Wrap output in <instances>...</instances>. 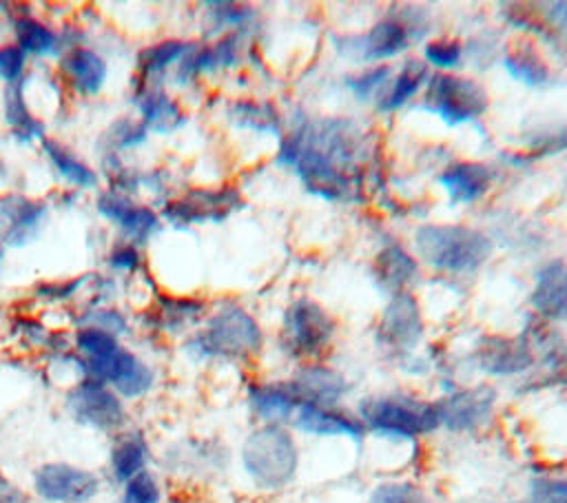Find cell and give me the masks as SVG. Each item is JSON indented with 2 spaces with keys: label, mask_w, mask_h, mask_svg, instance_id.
Here are the masks:
<instances>
[{
  "label": "cell",
  "mask_w": 567,
  "mask_h": 503,
  "mask_svg": "<svg viewBox=\"0 0 567 503\" xmlns=\"http://www.w3.org/2000/svg\"><path fill=\"white\" fill-rule=\"evenodd\" d=\"M532 306L547 319L567 317V261L554 259L538 270L532 290Z\"/></svg>",
  "instance_id": "obj_19"
},
{
  "label": "cell",
  "mask_w": 567,
  "mask_h": 503,
  "mask_svg": "<svg viewBox=\"0 0 567 503\" xmlns=\"http://www.w3.org/2000/svg\"><path fill=\"white\" fill-rule=\"evenodd\" d=\"M416 275V261L401 246L390 244L377 257V277L381 288L403 292V286Z\"/></svg>",
  "instance_id": "obj_27"
},
{
  "label": "cell",
  "mask_w": 567,
  "mask_h": 503,
  "mask_svg": "<svg viewBox=\"0 0 567 503\" xmlns=\"http://www.w3.org/2000/svg\"><path fill=\"white\" fill-rule=\"evenodd\" d=\"M332 332L334 321L319 304L297 299L286 310L281 343L292 359H315L328 348Z\"/></svg>",
  "instance_id": "obj_8"
},
{
  "label": "cell",
  "mask_w": 567,
  "mask_h": 503,
  "mask_svg": "<svg viewBox=\"0 0 567 503\" xmlns=\"http://www.w3.org/2000/svg\"><path fill=\"white\" fill-rule=\"evenodd\" d=\"M370 503H425V496L416 485L408 481H392L377 485Z\"/></svg>",
  "instance_id": "obj_36"
},
{
  "label": "cell",
  "mask_w": 567,
  "mask_h": 503,
  "mask_svg": "<svg viewBox=\"0 0 567 503\" xmlns=\"http://www.w3.org/2000/svg\"><path fill=\"white\" fill-rule=\"evenodd\" d=\"M421 335L423 321L416 299L410 292H396L381 315L379 343L396 352H408L421 341Z\"/></svg>",
  "instance_id": "obj_13"
},
{
  "label": "cell",
  "mask_w": 567,
  "mask_h": 503,
  "mask_svg": "<svg viewBox=\"0 0 567 503\" xmlns=\"http://www.w3.org/2000/svg\"><path fill=\"white\" fill-rule=\"evenodd\" d=\"M423 109L439 115L445 124L456 126L487 111V93L472 78L436 73L427 80Z\"/></svg>",
  "instance_id": "obj_6"
},
{
  "label": "cell",
  "mask_w": 567,
  "mask_h": 503,
  "mask_svg": "<svg viewBox=\"0 0 567 503\" xmlns=\"http://www.w3.org/2000/svg\"><path fill=\"white\" fill-rule=\"evenodd\" d=\"M148 461H151V445L146 437L135 430V432H122L115 439L109 456V468L113 479L122 485L128 479L146 472Z\"/></svg>",
  "instance_id": "obj_23"
},
{
  "label": "cell",
  "mask_w": 567,
  "mask_h": 503,
  "mask_svg": "<svg viewBox=\"0 0 567 503\" xmlns=\"http://www.w3.org/2000/svg\"><path fill=\"white\" fill-rule=\"evenodd\" d=\"M241 206V197L235 188H197L182 199L168 202L162 215L175 226L221 222Z\"/></svg>",
  "instance_id": "obj_11"
},
{
  "label": "cell",
  "mask_w": 567,
  "mask_h": 503,
  "mask_svg": "<svg viewBox=\"0 0 567 503\" xmlns=\"http://www.w3.org/2000/svg\"><path fill=\"white\" fill-rule=\"evenodd\" d=\"M425 60L439 69H452L461 62L463 49L456 40H434L425 44Z\"/></svg>",
  "instance_id": "obj_37"
},
{
  "label": "cell",
  "mask_w": 567,
  "mask_h": 503,
  "mask_svg": "<svg viewBox=\"0 0 567 503\" xmlns=\"http://www.w3.org/2000/svg\"><path fill=\"white\" fill-rule=\"evenodd\" d=\"M549 20H551V24H556V27L567 31V2L554 4L551 11H549Z\"/></svg>",
  "instance_id": "obj_45"
},
{
  "label": "cell",
  "mask_w": 567,
  "mask_h": 503,
  "mask_svg": "<svg viewBox=\"0 0 567 503\" xmlns=\"http://www.w3.org/2000/svg\"><path fill=\"white\" fill-rule=\"evenodd\" d=\"M47 215V206L22 195H4L0 199V242L24 246L38 235Z\"/></svg>",
  "instance_id": "obj_15"
},
{
  "label": "cell",
  "mask_w": 567,
  "mask_h": 503,
  "mask_svg": "<svg viewBox=\"0 0 567 503\" xmlns=\"http://www.w3.org/2000/svg\"><path fill=\"white\" fill-rule=\"evenodd\" d=\"M42 148H44L49 162L53 164V168H55L66 182H71V184L78 186V188L95 186V182H97L95 173H93L84 162H80L69 148H64V146H60L58 142H51V140H47Z\"/></svg>",
  "instance_id": "obj_32"
},
{
  "label": "cell",
  "mask_w": 567,
  "mask_h": 503,
  "mask_svg": "<svg viewBox=\"0 0 567 503\" xmlns=\"http://www.w3.org/2000/svg\"><path fill=\"white\" fill-rule=\"evenodd\" d=\"M97 211L137 244H144L159 228V217L148 206L133 204L120 193H102L97 199Z\"/></svg>",
  "instance_id": "obj_16"
},
{
  "label": "cell",
  "mask_w": 567,
  "mask_h": 503,
  "mask_svg": "<svg viewBox=\"0 0 567 503\" xmlns=\"http://www.w3.org/2000/svg\"><path fill=\"white\" fill-rule=\"evenodd\" d=\"M299 403L312 406H337V401L346 394L348 383L341 372L321 363L301 366L295 377L288 381Z\"/></svg>",
  "instance_id": "obj_17"
},
{
  "label": "cell",
  "mask_w": 567,
  "mask_h": 503,
  "mask_svg": "<svg viewBox=\"0 0 567 503\" xmlns=\"http://www.w3.org/2000/svg\"><path fill=\"white\" fill-rule=\"evenodd\" d=\"M261 348V328L250 312L226 306L215 312L206 328L197 332L186 350L193 359H246Z\"/></svg>",
  "instance_id": "obj_4"
},
{
  "label": "cell",
  "mask_w": 567,
  "mask_h": 503,
  "mask_svg": "<svg viewBox=\"0 0 567 503\" xmlns=\"http://www.w3.org/2000/svg\"><path fill=\"white\" fill-rule=\"evenodd\" d=\"M503 66L507 69V73L527 84V86H538L545 84L549 78V69L545 64V60L540 58L538 49L532 42H518L514 44L505 58H503Z\"/></svg>",
  "instance_id": "obj_26"
},
{
  "label": "cell",
  "mask_w": 567,
  "mask_h": 503,
  "mask_svg": "<svg viewBox=\"0 0 567 503\" xmlns=\"http://www.w3.org/2000/svg\"><path fill=\"white\" fill-rule=\"evenodd\" d=\"M117 503H162L159 481L146 470L126 483H122V494Z\"/></svg>",
  "instance_id": "obj_35"
},
{
  "label": "cell",
  "mask_w": 567,
  "mask_h": 503,
  "mask_svg": "<svg viewBox=\"0 0 567 503\" xmlns=\"http://www.w3.org/2000/svg\"><path fill=\"white\" fill-rule=\"evenodd\" d=\"M2 257H4V250H2V246H0V266H2Z\"/></svg>",
  "instance_id": "obj_46"
},
{
  "label": "cell",
  "mask_w": 567,
  "mask_h": 503,
  "mask_svg": "<svg viewBox=\"0 0 567 503\" xmlns=\"http://www.w3.org/2000/svg\"><path fill=\"white\" fill-rule=\"evenodd\" d=\"M359 419L368 430L392 439H414L441 425L436 403L408 394L368 397L359 406Z\"/></svg>",
  "instance_id": "obj_5"
},
{
  "label": "cell",
  "mask_w": 567,
  "mask_h": 503,
  "mask_svg": "<svg viewBox=\"0 0 567 503\" xmlns=\"http://www.w3.org/2000/svg\"><path fill=\"white\" fill-rule=\"evenodd\" d=\"M0 503H29V496L0 472Z\"/></svg>",
  "instance_id": "obj_44"
},
{
  "label": "cell",
  "mask_w": 567,
  "mask_h": 503,
  "mask_svg": "<svg viewBox=\"0 0 567 503\" xmlns=\"http://www.w3.org/2000/svg\"><path fill=\"white\" fill-rule=\"evenodd\" d=\"M228 117L241 129H250L259 133H279V115L266 102L237 100L230 104Z\"/></svg>",
  "instance_id": "obj_31"
},
{
  "label": "cell",
  "mask_w": 567,
  "mask_h": 503,
  "mask_svg": "<svg viewBox=\"0 0 567 503\" xmlns=\"http://www.w3.org/2000/svg\"><path fill=\"white\" fill-rule=\"evenodd\" d=\"M425 78H427L425 64L419 62V60H408L405 66L394 78L390 91L379 100V109L381 111H394V109L403 106L421 89Z\"/></svg>",
  "instance_id": "obj_30"
},
{
  "label": "cell",
  "mask_w": 567,
  "mask_h": 503,
  "mask_svg": "<svg viewBox=\"0 0 567 503\" xmlns=\"http://www.w3.org/2000/svg\"><path fill=\"white\" fill-rule=\"evenodd\" d=\"M109 264L115 268V270H135L137 264H140V255L133 246H117L111 255H109Z\"/></svg>",
  "instance_id": "obj_43"
},
{
  "label": "cell",
  "mask_w": 567,
  "mask_h": 503,
  "mask_svg": "<svg viewBox=\"0 0 567 503\" xmlns=\"http://www.w3.org/2000/svg\"><path fill=\"white\" fill-rule=\"evenodd\" d=\"M295 428L308 434L317 437H348L359 441L365 432V425L361 423L359 417H352L348 412L337 410L334 406H312V403H301L297 412L292 414Z\"/></svg>",
  "instance_id": "obj_18"
},
{
  "label": "cell",
  "mask_w": 567,
  "mask_h": 503,
  "mask_svg": "<svg viewBox=\"0 0 567 503\" xmlns=\"http://www.w3.org/2000/svg\"><path fill=\"white\" fill-rule=\"evenodd\" d=\"M241 465L255 485L279 490L295 479L299 465L297 443L279 423H266L244 441Z\"/></svg>",
  "instance_id": "obj_3"
},
{
  "label": "cell",
  "mask_w": 567,
  "mask_h": 503,
  "mask_svg": "<svg viewBox=\"0 0 567 503\" xmlns=\"http://www.w3.org/2000/svg\"><path fill=\"white\" fill-rule=\"evenodd\" d=\"M390 75V66L388 64H379V66H372L370 71L357 75V78H346V86L359 97V100H365L370 93H374Z\"/></svg>",
  "instance_id": "obj_39"
},
{
  "label": "cell",
  "mask_w": 567,
  "mask_h": 503,
  "mask_svg": "<svg viewBox=\"0 0 567 503\" xmlns=\"http://www.w3.org/2000/svg\"><path fill=\"white\" fill-rule=\"evenodd\" d=\"M62 71L80 93L93 95L106 80V62L91 49H73L62 60Z\"/></svg>",
  "instance_id": "obj_25"
},
{
  "label": "cell",
  "mask_w": 567,
  "mask_h": 503,
  "mask_svg": "<svg viewBox=\"0 0 567 503\" xmlns=\"http://www.w3.org/2000/svg\"><path fill=\"white\" fill-rule=\"evenodd\" d=\"M190 51V44L182 42V40H164L157 42L148 49H144L140 53V69L144 73H157L164 71L166 66H171L173 62L182 60L186 53Z\"/></svg>",
  "instance_id": "obj_34"
},
{
  "label": "cell",
  "mask_w": 567,
  "mask_h": 503,
  "mask_svg": "<svg viewBox=\"0 0 567 503\" xmlns=\"http://www.w3.org/2000/svg\"><path fill=\"white\" fill-rule=\"evenodd\" d=\"M24 51L18 44L0 47V80L16 84L24 69Z\"/></svg>",
  "instance_id": "obj_41"
},
{
  "label": "cell",
  "mask_w": 567,
  "mask_h": 503,
  "mask_svg": "<svg viewBox=\"0 0 567 503\" xmlns=\"http://www.w3.org/2000/svg\"><path fill=\"white\" fill-rule=\"evenodd\" d=\"M363 135L354 122L319 117L299 122L281 140L277 162L290 166L306 188L323 199H350L357 188V162Z\"/></svg>",
  "instance_id": "obj_1"
},
{
  "label": "cell",
  "mask_w": 567,
  "mask_h": 503,
  "mask_svg": "<svg viewBox=\"0 0 567 503\" xmlns=\"http://www.w3.org/2000/svg\"><path fill=\"white\" fill-rule=\"evenodd\" d=\"M237 42H239L237 35H226L219 42H215L213 47H204L193 53L188 51L179 64V80L186 82V80L195 78L197 73L215 71L221 66H233L237 62V49H239Z\"/></svg>",
  "instance_id": "obj_24"
},
{
  "label": "cell",
  "mask_w": 567,
  "mask_h": 503,
  "mask_svg": "<svg viewBox=\"0 0 567 503\" xmlns=\"http://www.w3.org/2000/svg\"><path fill=\"white\" fill-rule=\"evenodd\" d=\"M489 171L478 162H458L447 166L439 175V184L445 188L452 204H472L489 188Z\"/></svg>",
  "instance_id": "obj_21"
},
{
  "label": "cell",
  "mask_w": 567,
  "mask_h": 503,
  "mask_svg": "<svg viewBox=\"0 0 567 503\" xmlns=\"http://www.w3.org/2000/svg\"><path fill=\"white\" fill-rule=\"evenodd\" d=\"M496 403V392L489 386H476L450 392L445 399L436 401L441 425L452 432H470L481 428Z\"/></svg>",
  "instance_id": "obj_12"
},
{
  "label": "cell",
  "mask_w": 567,
  "mask_h": 503,
  "mask_svg": "<svg viewBox=\"0 0 567 503\" xmlns=\"http://www.w3.org/2000/svg\"><path fill=\"white\" fill-rule=\"evenodd\" d=\"M208 7H215V9H210L215 16V22L224 24V27L226 24L241 27L255 16L250 7H239V4H228V2H210Z\"/></svg>",
  "instance_id": "obj_42"
},
{
  "label": "cell",
  "mask_w": 567,
  "mask_h": 503,
  "mask_svg": "<svg viewBox=\"0 0 567 503\" xmlns=\"http://www.w3.org/2000/svg\"><path fill=\"white\" fill-rule=\"evenodd\" d=\"M137 109L144 117V126L157 133H171L184 122V115L177 102L162 91L142 93L137 100Z\"/></svg>",
  "instance_id": "obj_28"
},
{
  "label": "cell",
  "mask_w": 567,
  "mask_h": 503,
  "mask_svg": "<svg viewBox=\"0 0 567 503\" xmlns=\"http://www.w3.org/2000/svg\"><path fill=\"white\" fill-rule=\"evenodd\" d=\"M16 38H18V47L24 53H33V55H51L58 51V44H60L58 35L33 18L16 20Z\"/></svg>",
  "instance_id": "obj_33"
},
{
  "label": "cell",
  "mask_w": 567,
  "mask_h": 503,
  "mask_svg": "<svg viewBox=\"0 0 567 503\" xmlns=\"http://www.w3.org/2000/svg\"><path fill=\"white\" fill-rule=\"evenodd\" d=\"M423 261L445 273H474L492 253V242L476 228L458 224H425L414 233Z\"/></svg>",
  "instance_id": "obj_2"
},
{
  "label": "cell",
  "mask_w": 567,
  "mask_h": 503,
  "mask_svg": "<svg viewBox=\"0 0 567 503\" xmlns=\"http://www.w3.org/2000/svg\"><path fill=\"white\" fill-rule=\"evenodd\" d=\"M476 366L492 377H514L534 363V348L525 337H483L474 352Z\"/></svg>",
  "instance_id": "obj_14"
},
{
  "label": "cell",
  "mask_w": 567,
  "mask_h": 503,
  "mask_svg": "<svg viewBox=\"0 0 567 503\" xmlns=\"http://www.w3.org/2000/svg\"><path fill=\"white\" fill-rule=\"evenodd\" d=\"M106 135L115 148H131V146H137L140 142H144L146 126L128 122V120H120L111 126V131Z\"/></svg>",
  "instance_id": "obj_40"
},
{
  "label": "cell",
  "mask_w": 567,
  "mask_h": 503,
  "mask_svg": "<svg viewBox=\"0 0 567 503\" xmlns=\"http://www.w3.org/2000/svg\"><path fill=\"white\" fill-rule=\"evenodd\" d=\"M4 115H7V122L13 131V135L20 140V142H31L35 137H42L44 133V126L42 122L31 115V111L27 109L24 104V95H22V86L20 84H13L9 91H7V97H4Z\"/></svg>",
  "instance_id": "obj_29"
},
{
  "label": "cell",
  "mask_w": 567,
  "mask_h": 503,
  "mask_svg": "<svg viewBox=\"0 0 567 503\" xmlns=\"http://www.w3.org/2000/svg\"><path fill=\"white\" fill-rule=\"evenodd\" d=\"M408 42H410L408 27L401 20L388 18V20L377 22L352 47L357 49L359 60L379 62V60H388V58L399 55L403 49H408Z\"/></svg>",
  "instance_id": "obj_20"
},
{
  "label": "cell",
  "mask_w": 567,
  "mask_h": 503,
  "mask_svg": "<svg viewBox=\"0 0 567 503\" xmlns=\"http://www.w3.org/2000/svg\"><path fill=\"white\" fill-rule=\"evenodd\" d=\"M248 403L252 412L268 423H281L290 419L301 406L288 381L252 383L248 388Z\"/></svg>",
  "instance_id": "obj_22"
},
{
  "label": "cell",
  "mask_w": 567,
  "mask_h": 503,
  "mask_svg": "<svg viewBox=\"0 0 567 503\" xmlns=\"http://www.w3.org/2000/svg\"><path fill=\"white\" fill-rule=\"evenodd\" d=\"M66 410L73 421L97 432H120L126 423L122 397L106 383L80 379L66 394Z\"/></svg>",
  "instance_id": "obj_9"
},
{
  "label": "cell",
  "mask_w": 567,
  "mask_h": 503,
  "mask_svg": "<svg viewBox=\"0 0 567 503\" xmlns=\"http://www.w3.org/2000/svg\"><path fill=\"white\" fill-rule=\"evenodd\" d=\"M31 485L47 503H91L100 492V476L66 461H51L33 470Z\"/></svg>",
  "instance_id": "obj_10"
},
{
  "label": "cell",
  "mask_w": 567,
  "mask_h": 503,
  "mask_svg": "<svg viewBox=\"0 0 567 503\" xmlns=\"http://www.w3.org/2000/svg\"><path fill=\"white\" fill-rule=\"evenodd\" d=\"M529 499L532 503H567V479H534Z\"/></svg>",
  "instance_id": "obj_38"
},
{
  "label": "cell",
  "mask_w": 567,
  "mask_h": 503,
  "mask_svg": "<svg viewBox=\"0 0 567 503\" xmlns=\"http://www.w3.org/2000/svg\"><path fill=\"white\" fill-rule=\"evenodd\" d=\"M75 366L82 372V379L106 383L122 399L144 397L155 383V372L151 370V366L122 346L91 361H82L75 357Z\"/></svg>",
  "instance_id": "obj_7"
}]
</instances>
